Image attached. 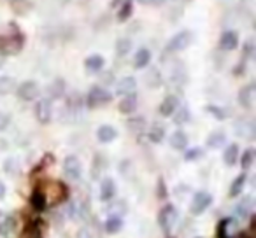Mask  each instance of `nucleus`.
<instances>
[{
	"label": "nucleus",
	"instance_id": "nucleus-1",
	"mask_svg": "<svg viewBox=\"0 0 256 238\" xmlns=\"http://www.w3.org/2000/svg\"><path fill=\"white\" fill-rule=\"evenodd\" d=\"M25 46V35L20 30H14L8 35H0V54L2 56H12L18 54Z\"/></svg>",
	"mask_w": 256,
	"mask_h": 238
},
{
	"label": "nucleus",
	"instance_id": "nucleus-2",
	"mask_svg": "<svg viewBox=\"0 0 256 238\" xmlns=\"http://www.w3.org/2000/svg\"><path fill=\"white\" fill-rule=\"evenodd\" d=\"M110 100H112V95H110L106 88H102V86H93L88 91V95H86L84 103L88 109H100V107L110 103Z\"/></svg>",
	"mask_w": 256,
	"mask_h": 238
},
{
	"label": "nucleus",
	"instance_id": "nucleus-3",
	"mask_svg": "<svg viewBox=\"0 0 256 238\" xmlns=\"http://www.w3.org/2000/svg\"><path fill=\"white\" fill-rule=\"evenodd\" d=\"M176 223H178V209L172 203H167L158 214V224L165 233H170Z\"/></svg>",
	"mask_w": 256,
	"mask_h": 238
},
{
	"label": "nucleus",
	"instance_id": "nucleus-4",
	"mask_svg": "<svg viewBox=\"0 0 256 238\" xmlns=\"http://www.w3.org/2000/svg\"><path fill=\"white\" fill-rule=\"evenodd\" d=\"M16 95H18L23 102H34V100L39 98L40 88H39V84H37V81L26 79V81H23L20 86H16Z\"/></svg>",
	"mask_w": 256,
	"mask_h": 238
},
{
	"label": "nucleus",
	"instance_id": "nucleus-5",
	"mask_svg": "<svg viewBox=\"0 0 256 238\" xmlns=\"http://www.w3.org/2000/svg\"><path fill=\"white\" fill-rule=\"evenodd\" d=\"M193 40V33L190 30H182V32H178L167 44V51L170 53H179V51H184L186 47L192 44Z\"/></svg>",
	"mask_w": 256,
	"mask_h": 238
},
{
	"label": "nucleus",
	"instance_id": "nucleus-6",
	"mask_svg": "<svg viewBox=\"0 0 256 238\" xmlns=\"http://www.w3.org/2000/svg\"><path fill=\"white\" fill-rule=\"evenodd\" d=\"M210 203H212V196L207 191H198L195 193L192 203H190V212H192V216H200L209 209Z\"/></svg>",
	"mask_w": 256,
	"mask_h": 238
},
{
	"label": "nucleus",
	"instance_id": "nucleus-7",
	"mask_svg": "<svg viewBox=\"0 0 256 238\" xmlns=\"http://www.w3.org/2000/svg\"><path fill=\"white\" fill-rule=\"evenodd\" d=\"M64 174L67 175L70 181H79L82 175V165H81V160L74 154L65 158L64 161Z\"/></svg>",
	"mask_w": 256,
	"mask_h": 238
},
{
	"label": "nucleus",
	"instance_id": "nucleus-8",
	"mask_svg": "<svg viewBox=\"0 0 256 238\" xmlns=\"http://www.w3.org/2000/svg\"><path fill=\"white\" fill-rule=\"evenodd\" d=\"M36 117L40 125H48L53 117V100L50 98H40L36 103Z\"/></svg>",
	"mask_w": 256,
	"mask_h": 238
},
{
	"label": "nucleus",
	"instance_id": "nucleus-9",
	"mask_svg": "<svg viewBox=\"0 0 256 238\" xmlns=\"http://www.w3.org/2000/svg\"><path fill=\"white\" fill-rule=\"evenodd\" d=\"M137 105H139V98H137L136 93H130V95H124L123 98L118 103V109L123 116H132L137 110Z\"/></svg>",
	"mask_w": 256,
	"mask_h": 238
},
{
	"label": "nucleus",
	"instance_id": "nucleus-10",
	"mask_svg": "<svg viewBox=\"0 0 256 238\" xmlns=\"http://www.w3.org/2000/svg\"><path fill=\"white\" fill-rule=\"evenodd\" d=\"M252 100H254V84H246L238 89L237 93V102L242 109L249 110L252 107Z\"/></svg>",
	"mask_w": 256,
	"mask_h": 238
},
{
	"label": "nucleus",
	"instance_id": "nucleus-11",
	"mask_svg": "<svg viewBox=\"0 0 256 238\" xmlns=\"http://www.w3.org/2000/svg\"><path fill=\"white\" fill-rule=\"evenodd\" d=\"M114 196H116V182L110 177L102 179V182H100V200L107 203L112 202Z\"/></svg>",
	"mask_w": 256,
	"mask_h": 238
},
{
	"label": "nucleus",
	"instance_id": "nucleus-12",
	"mask_svg": "<svg viewBox=\"0 0 256 238\" xmlns=\"http://www.w3.org/2000/svg\"><path fill=\"white\" fill-rule=\"evenodd\" d=\"M220 47L224 51H234L238 47V35L234 30H224L220 37Z\"/></svg>",
	"mask_w": 256,
	"mask_h": 238
},
{
	"label": "nucleus",
	"instance_id": "nucleus-13",
	"mask_svg": "<svg viewBox=\"0 0 256 238\" xmlns=\"http://www.w3.org/2000/svg\"><path fill=\"white\" fill-rule=\"evenodd\" d=\"M136 88H137V79L132 77V75H126V77L120 79L116 82V95H130V93H136Z\"/></svg>",
	"mask_w": 256,
	"mask_h": 238
},
{
	"label": "nucleus",
	"instance_id": "nucleus-14",
	"mask_svg": "<svg viewBox=\"0 0 256 238\" xmlns=\"http://www.w3.org/2000/svg\"><path fill=\"white\" fill-rule=\"evenodd\" d=\"M178 107H179V98L176 95H167L164 98V102L160 103V114L164 117H170L172 114L178 110Z\"/></svg>",
	"mask_w": 256,
	"mask_h": 238
},
{
	"label": "nucleus",
	"instance_id": "nucleus-15",
	"mask_svg": "<svg viewBox=\"0 0 256 238\" xmlns=\"http://www.w3.org/2000/svg\"><path fill=\"white\" fill-rule=\"evenodd\" d=\"M30 205H32L34 210H37V212H44L48 207L46 193L40 191V189H34L32 195H30Z\"/></svg>",
	"mask_w": 256,
	"mask_h": 238
},
{
	"label": "nucleus",
	"instance_id": "nucleus-16",
	"mask_svg": "<svg viewBox=\"0 0 256 238\" xmlns=\"http://www.w3.org/2000/svg\"><path fill=\"white\" fill-rule=\"evenodd\" d=\"M150 63H151V51L148 49V47H140L136 53V56H134V67H136L137 70H142V68H146Z\"/></svg>",
	"mask_w": 256,
	"mask_h": 238
},
{
	"label": "nucleus",
	"instance_id": "nucleus-17",
	"mask_svg": "<svg viewBox=\"0 0 256 238\" xmlns=\"http://www.w3.org/2000/svg\"><path fill=\"white\" fill-rule=\"evenodd\" d=\"M170 147L176 151H184L186 147H188V135H186L182 130H178V132H174L170 135Z\"/></svg>",
	"mask_w": 256,
	"mask_h": 238
},
{
	"label": "nucleus",
	"instance_id": "nucleus-18",
	"mask_svg": "<svg viewBox=\"0 0 256 238\" xmlns=\"http://www.w3.org/2000/svg\"><path fill=\"white\" fill-rule=\"evenodd\" d=\"M118 137V132L110 125H102L96 130V139L102 144H110Z\"/></svg>",
	"mask_w": 256,
	"mask_h": 238
},
{
	"label": "nucleus",
	"instance_id": "nucleus-19",
	"mask_svg": "<svg viewBox=\"0 0 256 238\" xmlns=\"http://www.w3.org/2000/svg\"><path fill=\"white\" fill-rule=\"evenodd\" d=\"M104 230L109 235H116L123 230V217L120 216H109L107 221L104 223Z\"/></svg>",
	"mask_w": 256,
	"mask_h": 238
},
{
	"label": "nucleus",
	"instance_id": "nucleus-20",
	"mask_svg": "<svg viewBox=\"0 0 256 238\" xmlns=\"http://www.w3.org/2000/svg\"><path fill=\"white\" fill-rule=\"evenodd\" d=\"M104 65H106V60H104L100 54H92V56H88L84 60V68L88 72H92V74L100 72L104 68Z\"/></svg>",
	"mask_w": 256,
	"mask_h": 238
},
{
	"label": "nucleus",
	"instance_id": "nucleus-21",
	"mask_svg": "<svg viewBox=\"0 0 256 238\" xmlns=\"http://www.w3.org/2000/svg\"><path fill=\"white\" fill-rule=\"evenodd\" d=\"M238 154H240V149H238L237 144H230V146H226V149H224V153H223L224 165H226V167H234V165L238 161Z\"/></svg>",
	"mask_w": 256,
	"mask_h": 238
},
{
	"label": "nucleus",
	"instance_id": "nucleus-22",
	"mask_svg": "<svg viewBox=\"0 0 256 238\" xmlns=\"http://www.w3.org/2000/svg\"><path fill=\"white\" fill-rule=\"evenodd\" d=\"M224 144H226V135L221 130H216V132L209 133V137H207V147H210V149H220Z\"/></svg>",
	"mask_w": 256,
	"mask_h": 238
},
{
	"label": "nucleus",
	"instance_id": "nucleus-23",
	"mask_svg": "<svg viewBox=\"0 0 256 238\" xmlns=\"http://www.w3.org/2000/svg\"><path fill=\"white\" fill-rule=\"evenodd\" d=\"M134 12V0H123L120 4V9H118V21L120 23H124L130 19V16H132Z\"/></svg>",
	"mask_w": 256,
	"mask_h": 238
},
{
	"label": "nucleus",
	"instance_id": "nucleus-24",
	"mask_svg": "<svg viewBox=\"0 0 256 238\" xmlns=\"http://www.w3.org/2000/svg\"><path fill=\"white\" fill-rule=\"evenodd\" d=\"M246 182H248V175L246 174H240L234 179V182L230 186V193H228L230 198H237V196L242 195V189L246 188Z\"/></svg>",
	"mask_w": 256,
	"mask_h": 238
},
{
	"label": "nucleus",
	"instance_id": "nucleus-25",
	"mask_svg": "<svg viewBox=\"0 0 256 238\" xmlns=\"http://www.w3.org/2000/svg\"><path fill=\"white\" fill-rule=\"evenodd\" d=\"M23 235H25V238H42V223L39 219L30 221L25 226Z\"/></svg>",
	"mask_w": 256,
	"mask_h": 238
},
{
	"label": "nucleus",
	"instance_id": "nucleus-26",
	"mask_svg": "<svg viewBox=\"0 0 256 238\" xmlns=\"http://www.w3.org/2000/svg\"><path fill=\"white\" fill-rule=\"evenodd\" d=\"M172 121L176 123L178 126H182L186 125V123H190V119H192V112H190L188 107H178V110H176L174 114H172Z\"/></svg>",
	"mask_w": 256,
	"mask_h": 238
},
{
	"label": "nucleus",
	"instance_id": "nucleus-27",
	"mask_svg": "<svg viewBox=\"0 0 256 238\" xmlns=\"http://www.w3.org/2000/svg\"><path fill=\"white\" fill-rule=\"evenodd\" d=\"M252 212V198L251 196H246L237 207H235V214H237L240 219H248Z\"/></svg>",
	"mask_w": 256,
	"mask_h": 238
},
{
	"label": "nucleus",
	"instance_id": "nucleus-28",
	"mask_svg": "<svg viewBox=\"0 0 256 238\" xmlns=\"http://www.w3.org/2000/svg\"><path fill=\"white\" fill-rule=\"evenodd\" d=\"M16 230V219L12 216L4 217V221L0 223V238H8L12 231Z\"/></svg>",
	"mask_w": 256,
	"mask_h": 238
},
{
	"label": "nucleus",
	"instance_id": "nucleus-29",
	"mask_svg": "<svg viewBox=\"0 0 256 238\" xmlns=\"http://www.w3.org/2000/svg\"><path fill=\"white\" fill-rule=\"evenodd\" d=\"M65 93V81L64 79H54L53 84L50 86V100H56V98H62Z\"/></svg>",
	"mask_w": 256,
	"mask_h": 238
},
{
	"label": "nucleus",
	"instance_id": "nucleus-30",
	"mask_svg": "<svg viewBox=\"0 0 256 238\" xmlns=\"http://www.w3.org/2000/svg\"><path fill=\"white\" fill-rule=\"evenodd\" d=\"M252 161H254V149H246L242 154H238V163H240V168L242 170H249L252 167Z\"/></svg>",
	"mask_w": 256,
	"mask_h": 238
},
{
	"label": "nucleus",
	"instance_id": "nucleus-31",
	"mask_svg": "<svg viewBox=\"0 0 256 238\" xmlns=\"http://www.w3.org/2000/svg\"><path fill=\"white\" fill-rule=\"evenodd\" d=\"M18 82L12 77H0V95H9V93L16 91Z\"/></svg>",
	"mask_w": 256,
	"mask_h": 238
},
{
	"label": "nucleus",
	"instance_id": "nucleus-32",
	"mask_svg": "<svg viewBox=\"0 0 256 238\" xmlns=\"http://www.w3.org/2000/svg\"><path fill=\"white\" fill-rule=\"evenodd\" d=\"M206 110H207V114L209 116H212V117H216L218 121H224L228 117V112H226V109H223V107H220V105H206Z\"/></svg>",
	"mask_w": 256,
	"mask_h": 238
},
{
	"label": "nucleus",
	"instance_id": "nucleus-33",
	"mask_svg": "<svg viewBox=\"0 0 256 238\" xmlns=\"http://www.w3.org/2000/svg\"><path fill=\"white\" fill-rule=\"evenodd\" d=\"M114 49H116V53L120 54V56H126V54L130 53V49H132V40L126 39V37H123V39H120L116 42Z\"/></svg>",
	"mask_w": 256,
	"mask_h": 238
},
{
	"label": "nucleus",
	"instance_id": "nucleus-34",
	"mask_svg": "<svg viewBox=\"0 0 256 238\" xmlns=\"http://www.w3.org/2000/svg\"><path fill=\"white\" fill-rule=\"evenodd\" d=\"M165 139V128L162 125H153L150 130V140L154 144H160Z\"/></svg>",
	"mask_w": 256,
	"mask_h": 238
},
{
	"label": "nucleus",
	"instance_id": "nucleus-35",
	"mask_svg": "<svg viewBox=\"0 0 256 238\" xmlns=\"http://www.w3.org/2000/svg\"><path fill=\"white\" fill-rule=\"evenodd\" d=\"M126 126H128V130H132V132L139 133V132H142L144 126H146V119H144V117H140V116L130 117V119H128V123H126Z\"/></svg>",
	"mask_w": 256,
	"mask_h": 238
},
{
	"label": "nucleus",
	"instance_id": "nucleus-36",
	"mask_svg": "<svg viewBox=\"0 0 256 238\" xmlns=\"http://www.w3.org/2000/svg\"><path fill=\"white\" fill-rule=\"evenodd\" d=\"M184 81H186V74L181 65H179V68H174V70L170 72V82H174L176 86H182Z\"/></svg>",
	"mask_w": 256,
	"mask_h": 238
},
{
	"label": "nucleus",
	"instance_id": "nucleus-37",
	"mask_svg": "<svg viewBox=\"0 0 256 238\" xmlns=\"http://www.w3.org/2000/svg\"><path fill=\"white\" fill-rule=\"evenodd\" d=\"M184 160L186 161H195V160H200L204 156V151L200 147H192V149H184Z\"/></svg>",
	"mask_w": 256,
	"mask_h": 238
},
{
	"label": "nucleus",
	"instance_id": "nucleus-38",
	"mask_svg": "<svg viewBox=\"0 0 256 238\" xmlns=\"http://www.w3.org/2000/svg\"><path fill=\"white\" fill-rule=\"evenodd\" d=\"M148 82H150V88H158L162 82V77H160V72L156 70V68H153V70L150 72V77H148Z\"/></svg>",
	"mask_w": 256,
	"mask_h": 238
},
{
	"label": "nucleus",
	"instance_id": "nucleus-39",
	"mask_svg": "<svg viewBox=\"0 0 256 238\" xmlns=\"http://www.w3.org/2000/svg\"><path fill=\"white\" fill-rule=\"evenodd\" d=\"M102 167H104V158H102V154H98L96 153L95 154V158H93V177H98V172L102 170Z\"/></svg>",
	"mask_w": 256,
	"mask_h": 238
},
{
	"label": "nucleus",
	"instance_id": "nucleus-40",
	"mask_svg": "<svg viewBox=\"0 0 256 238\" xmlns=\"http://www.w3.org/2000/svg\"><path fill=\"white\" fill-rule=\"evenodd\" d=\"M11 125V114L8 112H0V132H4V130L9 128Z\"/></svg>",
	"mask_w": 256,
	"mask_h": 238
},
{
	"label": "nucleus",
	"instance_id": "nucleus-41",
	"mask_svg": "<svg viewBox=\"0 0 256 238\" xmlns=\"http://www.w3.org/2000/svg\"><path fill=\"white\" fill-rule=\"evenodd\" d=\"M76 238H93V235L88 228H81V230L78 231V235H76Z\"/></svg>",
	"mask_w": 256,
	"mask_h": 238
},
{
	"label": "nucleus",
	"instance_id": "nucleus-42",
	"mask_svg": "<svg viewBox=\"0 0 256 238\" xmlns=\"http://www.w3.org/2000/svg\"><path fill=\"white\" fill-rule=\"evenodd\" d=\"M156 193H158V196H160V198H165V196H167V191H165V182L162 181H158V189H156Z\"/></svg>",
	"mask_w": 256,
	"mask_h": 238
},
{
	"label": "nucleus",
	"instance_id": "nucleus-43",
	"mask_svg": "<svg viewBox=\"0 0 256 238\" xmlns=\"http://www.w3.org/2000/svg\"><path fill=\"white\" fill-rule=\"evenodd\" d=\"M246 61H248V60H242L240 63H238L237 67H235V70H234V74H235V75L244 74V70H246Z\"/></svg>",
	"mask_w": 256,
	"mask_h": 238
},
{
	"label": "nucleus",
	"instance_id": "nucleus-44",
	"mask_svg": "<svg viewBox=\"0 0 256 238\" xmlns=\"http://www.w3.org/2000/svg\"><path fill=\"white\" fill-rule=\"evenodd\" d=\"M137 2H139V4H142V5H154V2H156V0H137Z\"/></svg>",
	"mask_w": 256,
	"mask_h": 238
},
{
	"label": "nucleus",
	"instance_id": "nucleus-45",
	"mask_svg": "<svg viewBox=\"0 0 256 238\" xmlns=\"http://www.w3.org/2000/svg\"><path fill=\"white\" fill-rule=\"evenodd\" d=\"M6 196V186H4V182H0V200L4 198Z\"/></svg>",
	"mask_w": 256,
	"mask_h": 238
},
{
	"label": "nucleus",
	"instance_id": "nucleus-46",
	"mask_svg": "<svg viewBox=\"0 0 256 238\" xmlns=\"http://www.w3.org/2000/svg\"><path fill=\"white\" fill-rule=\"evenodd\" d=\"M121 2H123V0H110V5H112V7H116V5H120Z\"/></svg>",
	"mask_w": 256,
	"mask_h": 238
},
{
	"label": "nucleus",
	"instance_id": "nucleus-47",
	"mask_svg": "<svg viewBox=\"0 0 256 238\" xmlns=\"http://www.w3.org/2000/svg\"><path fill=\"white\" fill-rule=\"evenodd\" d=\"M4 63H6V56H2V54H0V68L4 67Z\"/></svg>",
	"mask_w": 256,
	"mask_h": 238
}]
</instances>
